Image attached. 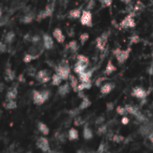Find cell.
<instances>
[{
	"mask_svg": "<svg viewBox=\"0 0 153 153\" xmlns=\"http://www.w3.org/2000/svg\"><path fill=\"white\" fill-rule=\"evenodd\" d=\"M56 74H57L62 80H67L69 79V76L71 74V70L69 67V65L66 61H63L58 66L56 67Z\"/></svg>",
	"mask_w": 153,
	"mask_h": 153,
	"instance_id": "1",
	"label": "cell"
},
{
	"mask_svg": "<svg viewBox=\"0 0 153 153\" xmlns=\"http://www.w3.org/2000/svg\"><path fill=\"white\" fill-rule=\"evenodd\" d=\"M117 62L119 65H122L124 64L128 58H129V56H130V53H131V48H128L127 49H121V48H117L113 51Z\"/></svg>",
	"mask_w": 153,
	"mask_h": 153,
	"instance_id": "2",
	"label": "cell"
},
{
	"mask_svg": "<svg viewBox=\"0 0 153 153\" xmlns=\"http://www.w3.org/2000/svg\"><path fill=\"white\" fill-rule=\"evenodd\" d=\"M80 22L82 25L86 27H92L93 21H92V13L90 10H82V15L80 17Z\"/></svg>",
	"mask_w": 153,
	"mask_h": 153,
	"instance_id": "3",
	"label": "cell"
},
{
	"mask_svg": "<svg viewBox=\"0 0 153 153\" xmlns=\"http://www.w3.org/2000/svg\"><path fill=\"white\" fill-rule=\"evenodd\" d=\"M119 26L122 29H133L136 26V22L134 20V14H132V13H130L128 15H126L119 23Z\"/></svg>",
	"mask_w": 153,
	"mask_h": 153,
	"instance_id": "4",
	"label": "cell"
},
{
	"mask_svg": "<svg viewBox=\"0 0 153 153\" xmlns=\"http://www.w3.org/2000/svg\"><path fill=\"white\" fill-rule=\"evenodd\" d=\"M132 96L133 97H134V98H137V99H139V100H143V99H146V97H147V91L143 88V87H139V86H137V87H134V89H133V91H132Z\"/></svg>",
	"mask_w": 153,
	"mask_h": 153,
	"instance_id": "5",
	"label": "cell"
},
{
	"mask_svg": "<svg viewBox=\"0 0 153 153\" xmlns=\"http://www.w3.org/2000/svg\"><path fill=\"white\" fill-rule=\"evenodd\" d=\"M36 79L39 82H43V83L48 82L50 80V72L48 70H41L37 74Z\"/></svg>",
	"mask_w": 153,
	"mask_h": 153,
	"instance_id": "6",
	"label": "cell"
},
{
	"mask_svg": "<svg viewBox=\"0 0 153 153\" xmlns=\"http://www.w3.org/2000/svg\"><path fill=\"white\" fill-rule=\"evenodd\" d=\"M108 36L107 33H103L101 34V36L98 37L97 39H96V47L100 49V50H104L106 45H107V42H108Z\"/></svg>",
	"mask_w": 153,
	"mask_h": 153,
	"instance_id": "7",
	"label": "cell"
},
{
	"mask_svg": "<svg viewBox=\"0 0 153 153\" xmlns=\"http://www.w3.org/2000/svg\"><path fill=\"white\" fill-rule=\"evenodd\" d=\"M37 146H38L42 152H44L45 153L50 151L49 143H48V141L46 138H43V137L39 138V139L38 140V142H37Z\"/></svg>",
	"mask_w": 153,
	"mask_h": 153,
	"instance_id": "8",
	"label": "cell"
},
{
	"mask_svg": "<svg viewBox=\"0 0 153 153\" xmlns=\"http://www.w3.org/2000/svg\"><path fill=\"white\" fill-rule=\"evenodd\" d=\"M53 38L58 42V43H64L65 40V34L63 33L62 30L59 29V28H56L54 30H53Z\"/></svg>",
	"mask_w": 153,
	"mask_h": 153,
	"instance_id": "9",
	"label": "cell"
},
{
	"mask_svg": "<svg viewBox=\"0 0 153 153\" xmlns=\"http://www.w3.org/2000/svg\"><path fill=\"white\" fill-rule=\"evenodd\" d=\"M42 40H43V47L46 49H51L54 47L53 38L49 36L48 34H44L42 37Z\"/></svg>",
	"mask_w": 153,
	"mask_h": 153,
	"instance_id": "10",
	"label": "cell"
},
{
	"mask_svg": "<svg viewBox=\"0 0 153 153\" xmlns=\"http://www.w3.org/2000/svg\"><path fill=\"white\" fill-rule=\"evenodd\" d=\"M92 74H93V69H91V70H86L85 72L80 74L78 76H79V80L81 82H88V81H91V76H92Z\"/></svg>",
	"mask_w": 153,
	"mask_h": 153,
	"instance_id": "11",
	"label": "cell"
},
{
	"mask_svg": "<svg viewBox=\"0 0 153 153\" xmlns=\"http://www.w3.org/2000/svg\"><path fill=\"white\" fill-rule=\"evenodd\" d=\"M115 88V84L113 82H106L100 87V93L102 95H108Z\"/></svg>",
	"mask_w": 153,
	"mask_h": 153,
	"instance_id": "12",
	"label": "cell"
},
{
	"mask_svg": "<svg viewBox=\"0 0 153 153\" xmlns=\"http://www.w3.org/2000/svg\"><path fill=\"white\" fill-rule=\"evenodd\" d=\"M52 12H53V8L51 7V6H47L43 11H41L39 13V15H38V20H40V19H45V18H47V17H48V16H50L51 15V13H52Z\"/></svg>",
	"mask_w": 153,
	"mask_h": 153,
	"instance_id": "13",
	"label": "cell"
},
{
	"mask_svg": "<svg viewBox=\"0 0 153 153\" xmlns=\"http://www.w3.org/2000/svg\"><path fill=\"white\" fill-rule=\"evenodd\" d=\"M33 100H34V103L37 105H41L42 103H44L46 101L45 99L43 98L41 92L38 91H33Z\"/></svg>",
	"mask_w": 153,
	"mask_h": 153,
	"instance_id": "14",
	"label": "cell"
},
{
	"mask_svg": "<svg viewBox=\"0 0 153 153\" xmlns=\"http://www.w3.org/2000/svg\"><path fill=\"white\" fill-rule=\"evenodd\" d=\"M116 71H117L116 65L113 64L112 60H109V61L108 62V64H107L106 68H105L104 74H106V75H110V74H113L114 72H116Z\"/></svg>",
	"mask_w": 153,
	"mask_h": 153,
	"instance_id": "15",
	"label": "cell"
},
{
	"mask_svg": "<svg viewBox=\"0 0 153 153\" xmlns=\"http://www.w3.org/2000/svg\"><path fill=\"white\" fill-rule=\"evenodd\" d=\"M82 10L81 8H74L73 10H71L68 13V17L70 19H73V20H76V19H80L81 15H82Z\"/></svg>",
	"mask_w": 153,
	"mask_h": 153,
	"instance_id": "16",
	"label": "cell"
},
{
	"mask_svg": "<svg viewBox=\"0 0 153 153\" xmlns=\"http://www.w3.org/2000/svg\"><path fill=\"white\" fill-rule=\"evenodd\" d=\"M87 68H88V65H82V64H81V63L76 62V64L74 65V73L77 74L79 75L80 74L85 72V71L87 70Z\"/></svg>",
	"mask_w": 153,
	"mask_h": 153,
	"instance_id": "17",
	"label": "cell"
},
{
	"mask_svg": "<svg viewBox=\"0 0 153 153\" xmlns=\"http://www.w3.org/2000/svg\"><path fill=\"white\" fill-rule=\"evenodd\" d=\"M152 128L149 126V125H143L141 126L140 128V134L144 136V137H148V135L152 132Z\"/></svg>",
	"mask_w": 153,
	"mask_h": 153,
	"instance_id": "18",
	"label": "cell"
},
{
	"mask_svg": "<svg viewBox=\"0 0 153 153\" xmlns=\"http://www.w3.org/2000/svg\"><path fill=\"white\" fill-rule=\"evenodd\" d=\"M83 138L87 141L91 140L93 138V132L87 125L83 128Z\"/></svg>",
	"mask_w": 153,
	"mask_h": 153,
	"instance_id": "19",
	"label": "cell"
},
{
	"mask_svg": "<svg viewBox=\"0 0 153 153\" xmlns=\"http://www.w3.org/2000/svg\"><path fill=\"white\" fill-rule=\"evenodd\" d=\"M69 80H70V85H71L72 89H73L75 92H78V85H79V82H78L77 78H76L74 75L70 74Z\"/></svg>",
	"mask_w": 153,
	"mask_h": 153,
	"instance_id": "20",
	"label": "cell"
},
{
	"mask_svg": "<svg viewBox=\"0 0 153 153\" xmlns=\"http://www.w3.org/2000/svg\"><path fill=\"white\" fill-rule=\"evenodd\" d=\"M70 91V85L69 83H65L64 85H61L58 89V94L62 97L65 96L66 94H68Z\"/></svg>",
	"mask_w": 153,
	"mask_h": 153,
	"instance_id": "21",
	"label": "cell"
},
{
	"mask_svg": "<svg viewBox=\"0 0 153 153\" xmlns=\"http://www.w3.org/2000/svg\"><path fill=\"white\" fill-rule=\"evenodd\" d=\"M91 87H92L91 80L88 81V82H81L78 85V92L79 91H83L84 90H90V89H91Z\"/></svg>",
	"mask_w": 153,
	"mask_h": 153,
	"instance_id": "22",
	"label": "cell"
},
{
	"mask_svg": "<svg viewBox=\"0 0 153 153\" xmlns=\"http://www.w3.org/2000/svg\"><path fill=\"white\" fill-rule=\"evenodd\" d=\"M79 138V133L76 129L71 128L68 132V139L70 141H75Z\"/></svg>",
	"mask_w": 153,
	"mask_h": 153,
	"instance_id": "23",
	"label": "cell"
},
{
	"mask_svg": "<svg viewBox=\"0 0 153 153\" xmlns=\"http://www.w3.org/2000/svg\"><path fill=\"white\" fill-rule=\"evenodd\" d=\"M91 100L88 99V97H84L83 99H82V103L80 104V106H79V109L80 110H83V109H86V108H88L90 106H91Z\"/></svg>",
	"mask_w": 153,
	"mask_h": 153,
	"instance_id": "24",
	"label": "cell"
},
{
	"mask_svg": "<svg viewBox=\"0 0 153 153\" xmlns=\"http://www.w3.org/2000/svg\"><path fill=\"white\" fill-rule=\"evenodd\" d=\"M77 62L78 63H81L82 65H88V66H89V64H90L89 58L86 56H84V55H78L77 56Z\"/></svg>",
	"mask_w": 153,
	"mask_h": 153,
	"instance_id": "25",
	"label": "cell"
},
{
	"mask_svg": "<svg viewBox=\"0 0 153 153\" xmlns=\"http://www.w3.org/2000/svg\"><path fill=\"white\" fill-rule=\"evenodd\" d=\"M16 95H17V90H16V88H13L7 92L6 99H7V100H13L16 98Z\"/></svg>",
	"mask_w": 153,
	"mask_h": 153,
	"instance_id": "26",
	"label": "cell"
},
{
	"mask_svg": "<svg viewBox=\"0 0 153 153\" xmlns=\"http://www.w3.org/2000/svg\"><path fill=\"white\" fill-rule=\"evenodd\" d=\"M38 128H39V131L40 133H42L44 135H47V134H49V129H48V127L45 124H43V123H39Z\"/></svg>",
	"mask_w": 153,
	"mask_h": 153,
	"instance_id": "27",
	"label": "cell"
},
{
	"mask_svg": "<svg viewBox=\"0 0 153 153\" xmlns=\"http://www.w3.org/2000/svg\"><path fill=\"white\" fill-rule=\"evenodd\" d=\"M4 107L6 109H13L17 107V105H16V102L14 100H6L4 103Z\"/></svg>",
	"mask_w": 153,
	"mask_h": 153,
	"instance_id": "28",
	"label": "cell"
},
{
	"mask_svg": "<svg viewBox=\"0 0 153 153\" xmlns=\"http://www.w3.org/2000/svg\"><path fill=\"white\" fill-rule=\"evenodd\" d=\"M68 48L72 51V52H76L79 48V45L77 43L76 40H72L69 42L68 44Z\"/></svg>",
	"mask_w": 153,
	"mask_h": 153,
	"instance_id": "29",
	"label": "cell"
},
{
	"mask_svg": "<svg viewBox=\"0 0 153 153\" xmlns=\"http://www.w3.org/2000/svg\"><path fill=\"white\" fill-rule=\"evenodd\" d=\"M62 78L57 74H55L53 76H52V84L55 85V86H58L61 82H62Z\"/></svg>",
	"mask_w": 153,
	"mask_h": 153,
	"instance_id": "30",
	"label": "cell"
},
{
	"mask_svg": "<svg viewBox=\"0 0 153 153\" xmlns=\"http://www.w3.org/2000/svg\"><path fill=\"white\" fill-rule=\"evenodd\" d=\"M107 133H108V126L107 125L100 126V127L98 128V131H97L98 135H103V134H106Z\"/></svg>",
	"mask_w": 153,
	"mask_h": 153,
	"instance_id": "31",
	"label": "cell"
},
{
	"mask_svg": "<svg viewBox=\"0 0 153 153\" xmlns=\"http://www.w3.org/2000/svg\"><path fill=\"white\" fill-rule=\"evenodd\" d=\"M5 79L10 81H13L14 79V72L12 71L10 68H7L5 70Z\"/></svg>",
	"mask_w": 153,
	"mask_h": 153,
	"instance_id": "32",
	"label": "cell"
},
{
	"mask_svg": "<svg viewBox=\"0 0 153 153\" xmlns=\"http://www.w3.org/2000/svg\"><path fill=\"white\" fill-rule=\"evenodd\" d=\"M14 36H15V34H14L13 31H9V32L6 34L5 39H4L5 43H12L13 40V39H14Z\"/></svg>",
	"mask_w": 153,
	"mask_h": 153,
	"instance_id": "33",
	"label": "cell"
},
{
	"mask_svg": "<svg viewBox=\"0 0 153 153\" xmlns=\"http://www.w3.org/2000/svg\"><path fill=\"white\" fill-rule=\"evenodd\" d=\"M89 38H90L89 33H87V32L82 33V34L80 35V37H79V39H80L81 44H82V45H84V44H85V42L89 39Z\"/></svg>",
	"mask_w": 153,
	"mask_h": 153,
	"instance_id": "34",
	"label": "cell"
},
{
	"mask_svg": "<svg viewBox=\"0 0 153 153\" xmlns=\"http://www.w3.org/2000/svg\"><path fill=\"white\" fill-rule=\"evenodd\" d=\"M112 140H113V142H115L117 143H120L125 141V137L120 134H115V135H113Z\"/></svg>",
	"mask_w": 153,
	"mask_h": 153,
	"instance_id": "35",
	"label": "cell"
},
{
	"mask_svg": "<svg viewBox=\"0 0 153 153\" xmlns=\"http://www.w3.org/2000/svg\"><path fill=\"white\" fill-rule=\"evenodd\" d=\"M33 18H34V16L32 14H30V13L25 14L23 16V18H22V22H24V23H30V22H32Z\"/></svg>",
	"mask_w": 153,
	"mask_h": 153,
	"instance_id": "36",
	"label": "cell"
},
{
	"mask_svg": "<svg viewBox=\"0 0 153 153\" xmlns=\"http://www.w3.org/2000/svg\"><path fill=\"white\" fill-rule=\"evenodd\" d=\"M38 56H33V55H31V54H26L25 56H24V57H23V61L25 62V63H30V61H32V60H34V59H36Z\"/></svg>",
	"mask_w": 153,
	"mask_h": 153,
	"instance_id": "37",
	"label": "cell"
},
{
	"mask_svg": "<svg viewBox=\"0 0 153 153\" xmlns=\"http://www.w3.org/2000/svg\"><path fill=\"white\" fill-rule=\"evenodd\" d=\"M56 140L57 141H59L60 143H65V134H63V133H57V134H56Z\"/></svg>",
	"mask_w": 153,
	"mask_h": 153,
	"instance_id": "38",
	"label": "cell"
},
{
	"mask_svg": "<svg viewBox=\"0 0 153 153\" xmlns=\"http://www.w3.org/2000/svg\"><path fill=\"white\" fill-rule=\"evenodd\" d=\"M107 152H108V147H107V145L104 143H100V147H99V149H98V151H97L96 153H105Z\"/></svg>",
	"mask_w": 153,
	"mask_h": 153,
	"instance_id": "39",
	"label": "cell"
},
{
	"mask_svg": "<svg viewBox=\"0 0 153 153\" xmlns=\"http://www.w3.org/2000/svg\"><path fill=\"white\" fill-rule=\"evenodd\" d=\"M117 114L118 115H120V116H125V114L126 113H127V111H126V108L125 107H122V106H118L117 108Z\"/></svg>",
	"mask_w": 153,
	"mask_h": 153,
	"instance_id": "40",
	"label": "cell"
},
{
	"mask_svg": "<svg viewBox=\"0 0 153 153\" xmlns=\"http://www.w3.org/2000/svg\"><path fill=\"white\" fill-rule=\"evenodd\" d=\"M80 109L79 108H75V109H72V110H70L69 111V115H70V117L72 118V117H76L78 115H79V113H80Z\"/></svg>",
	"mask_w": 153,
	"mask_h": 153,
	"instance_id": "41",
	"label": "cell"
},
{
	"mask_svg": "<svg viewBox=\"0 0 153 153\" xmlns=\"http://www.w3.org/2000/svg\"><path fill=\"white\" fill-rule=\"evenodd\" d=\"M104 122H105L104 117H97L96 120H95V125H97V126H100L104 125Z\"/></svg>",
	"mask_w": 153,
	"mask_h": 153,
	"instance_id": "42",
	"label": "cell"
},
{
	"mask_svg": "<svg viewBox=\"0 0 153 153\" xmlns=\"http://www.w3.org/2000/svg\"><path fill=\"white\" fill-rule=\"evenodd\" d=\"M74 126H81V125H82V124H83V120L82 119V117H76L74 118Z\"/></svg>",
	"mask_w": 153,
	"mask_h": 153,
	"instance_id": "43",
	"label": "cell"
},
{
	"mask_svg": "<svg viewBox=\"0 0 153 153\" xmlns=\"http://www.w3.org/2000/svg\"><path fill=\"white\" fill-rule=\"evenodd\" d=\"M104 80H105V78H103V77L98 78V79L96 80V82H95L96 86H98V87H101V86L103 85V82H104Z\"/></svg>",
	"mask_w": 153,
	"mask_h": 153,
	"instance_id": "44",
	"label": "cell"
},
{
	"mask_svg": "<svg viewBox=\"0 0 153 153\" xmlns=\"http://www.w3.org/2000/svg\"><path fill=\"white\" fill-rule=\"evenodd\" d=\"M100 1L101 2L102 4H104L107 7L110 6L112 4V2H113V0H100Z\"/></svg>",
	"mask_w": 153,
	"mask_h": 153,
	"instance_id": "45",
	"label": "cell"
},
{
	"mask_svg": "<svg viewBox=\"0 0 153 153\" xmlns=\"http://www.w3.org/2000/svg\"><path fill=\"white\" fill-rule=\"evenodd\" d=\"M31 42H33V43H35V44L39 43V42H40V37H39V36H38V35H35L34 37H32V39H31Z\"/></svg>",
	"mask_w": 153,
	"mask_h": 153,
	"instance_id": "46",
	"label": "cell"
},
{
	"mask_svg": "<svg viewBox=\"0 0 153 153\" xmlns=\"http://www.w3.org/2000/svg\"><path fill=\"white\" fill-rule=\"evenodd\" d=\"M139 41H140V38H139V36H137V35H134V36L131 38V42H132V43L136 44V43H138Z\"/></svg>",
	"mask_w": 153,
	"mask_h": 153,
	"instance_id": "47",
	"label": "cell"
},
{
	"mask_svg": "<svg viewBox=\"0 0 153 153\" xmlns=\"http://www.w3.org/2000/svg\"><path fill=\"white\" fill-rule=\"evenodd\" d=\"M129 122H130V119H129L127 117H125V116H124V117H122V119H121V123H122L123 125H125V126L128 125Z\"/></svg>",
	"mask_w": 153,
	"mask_h": 153,
	"instance_id": "48",
	"label": "cell"
},
{
	"mask_svg": "<svg viewBox=\"0 0 153 153\" xmlns=\"http://www.w3.org/2000/svg\"><path fill=\"white\" fill-rule=\"evenodd\" d=\"M6 50V45L4 42H0V53H3Z\"/></svg>",
	"mask_w": 153,
	"mask_h": 153,
	"instance_id": "49",
	"label": "cell"
},
{
	"mask_svg": "<svg viewBox=\"0 0 153 153\" xmlns=\"http://www.w3.org/2000/svg\"><path fill=\"white\" fill-rule=\"evenodd\" d=\"M114 108H115L114 103L109 102V103H108V104H107V109H108V111H112V110L114 109Z\"/></svg>",
	"mask_w": 153,
	"mask_h": 153,
	"instance_id": "50",
	"label": "cell"
},
{
	"mask_svg": "<svg viewBox=\"0 0 153 153\" xmlns=\"http://www.w3.org/2000/svg\"><path fill=\"white\" fill-rule=\"evenodd\" d=\"M147 139H148V140H149V141H150V142H151V143L153 144V131L151 133V134H149V135H148Z\"/></svg>",
	"mask_w": 153,
	"mask_h": 153,
	"instance_id": "51",
	"label": "cell"
},
{
	"mask_svg": "<svg viewBox=\"0 0 153 153\" xmlns=\"http://www.w3.org/2000/svg\"><path fill=\"white\" fill-rule=\"evenodd\" d=\"M122 3H124V4H130V2L132 1V0H120Z\"/></svg>",
	"mask_w": 153,
	"mask_h": 153,
	"instance_id": "52",
	"label": "cell"
},
{
	"mask_svg": "<svg viewBox=\"0 0 153 153\" xmlns=\"http://www.w3.org/2000/svg\"><path fill=\"white\" fill-rule=\"evenodd\" d=\"M76 153H87V152H86L85 150H83V149H80V150L77 151V152Z\"/></svg>",
	"mask_w": 153,
	"mask_h": 153,
	"instance_id": "53",
	"label": "cell"
},
{
	"mask_svg": "<svg viewBox=\"0 0 153 153\" xmlns=\"http://www.w3.org/2000/svg\"><path fill=\"white\" fill-rule=\"evenodd\" d=\"M46 153H62V152H57V151H49V152H46Z\"/></svg>",
	"mask_w": 153,
	"mask_h": 153,
	"instance_id": "54",
	"label": "cell"
},
{
	"mask_svg": "<svg viewBox=\"0 0 153 153\" xmlns=\"http://www.w3.org/2000/svg\"><path fill=\"white\" fill-rule=\"evenodd\" d=\"M4 90V84L3 83H0V92Z\"/></svg>",
	"mask_w": 153,
	"mask_h": 153,
	"instance_id": "55",
	"label": "cell"
},
{
	"mask_svg": "<svg viewBox=\"0 0 153 153\" xmlns=\"http://www.w3.org/2000/svg\"><path fill=\"white\" fill-rule=\"evenodd\" d=\"M87 153H96L95 152H93V151H89V152H87Z\"/></svg>",
	"mask_w": 153,
	"mask_h": 153,
	"instance_id": "56",
	"label": "cell"
},
{
	"mask_svg": "<svg viewBox=\"0 0 153 153\" xmlns=\"http://www.w3.org/2000/svg\"><path fill=\"white\" fill-rule=\"evenodd\" d=\"M2 18V11H1V8H0V19Z\"/></svg>",
	"mask_w": 153,
	"mask_h": 153,
	"instance_id": "57",
	"label": "cell"
},
{
	"mask_svg": "<svg viewBox=\"0 0 153 153\" xmlns=\"http://www.w3.org/2000/svg\"><path fill=\"white\" fill-rule=\"evenodd\" d=\"M105 153H110L109 152H105Z\"/></svg>",
	"mask_w": 153,
	"mask_h": 153,
	"instance_id": "58",
	"label": "cell"
}]
</instances>
